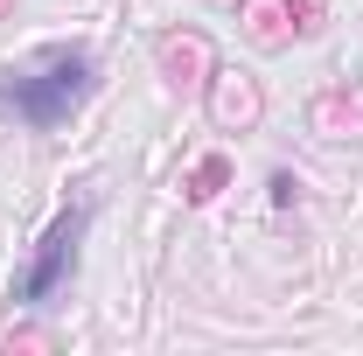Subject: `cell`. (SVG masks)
Masks as SVG:
<instances>
[{"instance_id": "6da1fadb", "label": "cell", "mask_w": 363, "mask_h": 356, "mask_svg": "<svg viewBox=\"0 0 363 356\" xmlns=\"http://www.w3.org/2000/svg\"><path fill=\"white\" fill-rule=\"evenodd\" d=\"M91 91H98V56L77 49V43H56V49H43L35 63H21V70L0 77V105H7L21 126L49 133V126H63V119L84 105Z\"/></svg>"}, {"instance_id": "ba28073f", "label": "cell", "mask_w": 363, "mask_h": 356, "mask_svg": "<svg viewBox=\"0 0 363 356\" xmlns=\"http://www.w3.org/2000/svg\"><path fill=\"white\" fill-rule=\"evenodd\" d=\"M7 7H14V0H0V14H7Z\"/></svg>"}, {"instance_id": "52a82bcc", "label": "cell", "mask_w": 363, "mask_h": 356, "mask_svg": "<svg viewBox=\"0 0 363 356\" xmlns=\"http://www.w3.org/2000/svg\"><path fill=\"white\" fill-rule=\"evenodd\" d=\"M217 182H224V161H210V168H196V189H189V196L203 203V196H217Z\"/></svg>"}, {"instance_id": "5b68a950", "label": "cell", "mask_w": 363, "mask_h": 356, "mask_svg": "<svg viewBox=\"0 0 363 356\" xmlns=\"http://www.w3.org/2000/svg\"><path fill=\"white\" fill-rule=\"evenodd\" d=\"M161 77L175 91H189V84H203V70H210V43L203 35H161Z\"/></svg>"}, {"instance_id": "7a4b0ae2", "label": "cell", "mask_w": 363, "mask_h": 356, "mask_svg": "<svg viewBox=\"0 0 363 356\" xmlns=\"http://www.w3.org/2000/svg\"><path fill=\"white\" fill-rule=\"evenodd\" d=\"M84 223H91V210L77 203V210H63V217L43 230V245H35L28 272L14 279V301H21V308H49V301H56V287H63L70 266H77V238H84Z\"/></svg>"}, {"instance_id": "277c9868", "label": "cell", "mask_w": 363, "mask_h": 356, "mask_svg": "<svg viewBox=\"0 0 363 356\" xmlns=\"http://www.w3.org/2000/svg\"><path fill=\"white\" fill-rule=\"evenodd\" d=\"M308 126L321 140H363V91H321L308 105Z\"/></svg>"}, {"instance_id": "8992f818", "label": "cell", "mask_w": 363, "mask_h": 356, "mask_svg": "<svg viewBox=\"0 0 363 356\" xmlns=\"http://www.w3.org/2000/svg\"><path fill=\"white\" fill-rule=\"evenodd\" d=\"M301 21H286V0H245V35L259 49H286Z\"/></svg>"}, {"instance_id": "9c48e42d", "label": "cell", "mask_w": 363, "mask_h": 356, "mask_svg": "<svg viewBox=\"0 0 363 356\" xmlns=\"http://www.w3.org/2000/svg\"><path fill=\"white\" fill-rule=\"evenodd\" d=\"M217 7H238V0H217Z\"/></svg>"}, {"instance_id": "3957f363", "label": "cell", "mask_w": 363, "mask_h": 356, "mask_svg": "<svg viewBox=\"0 0 363 356\" xmlns=\"http://www.w3.org/2000/svg\"><path fill=\"white\" fill-rule=\"evenodd\" d=\"M259 112H266V98H259V84H252L245 70H217V77H210V119H217L224 133H252Z\"/></svg>"}]
</instances>
